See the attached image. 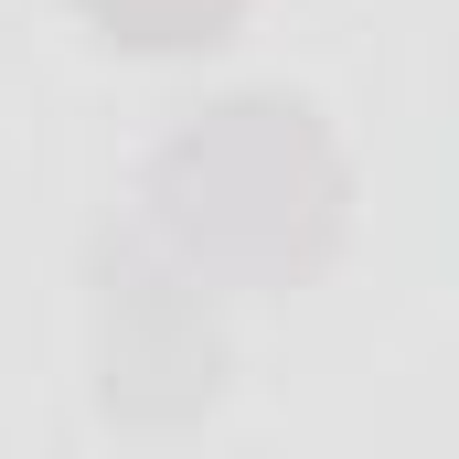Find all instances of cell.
<instances>
[{"mask_svg": "<svg viewBox=\"0 0 459 459\" xmlns=\"http://www.w3.org/2000/svg\"><path fill=\"white\" fill-rule=\"evenodd\" d=\"M150 204L171 246L193 267H225V278H299L321 246H332V214H342V171H332V139L310 128V108L289 97H235V108L193 117L160 171H150Z\"/></svg>", "mask_w": 459, "mask_h": 459, "instance_id": "1", "label": "cell"}, {"mask_svg": "<svg viewBox=\"0 0 459 459\" xmlns=\"http://www.w3.org/2000/svg\"><path fill=\"white\" fill-rule=\"evenodd\" d=\"M246 0H86V22L108 43H139V54H171V43H214Z\"/></svg>", "mask_w": 459, "mask_h": 459, "instance_id": "3", "label": "cell"}, {"mask_svg": "<svg viewBox=\"0 0 459 459\" xmlns=\"http://www.w3.org/2000/svg\"><path fill=\"white\" fill-rule=\"evenodd\" d=\"M225 342H214V310L182 267H150V256H117L108 278V395L150 406V385H171L160 406H193L214 395Z\"/></svg>", "mask_w": 459, "mask_h": 459, "instance_id": "2", "label": "cell"}]
</instances>
